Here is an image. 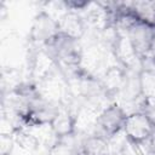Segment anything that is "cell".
<instances>
[{"label":"cell","instance_id":"obj_2","mask_svg":"<svg viewBox=\"0 0 155 155\" xmlns=\"http://www.w3.org/2000/svg\"><path fill=\"white\" fill-rule=\"evenodd\" d=\"M126 117L127 114L124 108L116 102L111 103L99 113L94 134L102 136L107 139L114 137L115 134L122 132Z\"/></svg>","mask_w":155,"mask_h":155},{"label":"cell","instance_id":"obj_13","mask_svg":"<svg viewBox=\"0 0 155 155\" xmlns=\"http://www.w3.org/2000/svg\"><path fill=\"white\" fill-rule=\"evenodd\" d=\"M154 28H155V21H154Z\"/></svg>","mask_w":155,"mask_h":155},{"label":"cell","instance_id":"obj_6","mask_svg":"<svg viewBox=\"0 0 155 155\" xmlns=\"http://www.w3.org/2000/svg\"><path fill=\"white\" fill-rule=\"evenodd\" d=\"M126 80V69L120 64H113L105 69L99 78L103 91L110 97H116Z\"/></svg>","mask_w":155,"mask_h":155},{"label":"cell","instance_id":"obj_10","mask_svg":"<svg viewBox=\"0 0 155 155\" xmlns=\"http://www.w3.org/2000/svg\"><path fill=\"white\" fill-rule=\"evenodd\" d=\"M139 90L144 99L155 98V70L140 69L139 71Z\"/></svg>","mask_w":155,"mask_h":155},{"label":"cell","instance_id":"obj_3","mask_svg":"<svg viewBox=\"0 0 155 155\" xmlns=\"http://www.w3.org/2000/svg\"><path fill=\"white\" fill-rule=\"evenodd\" d=\"M154 128L155 125L143 111H136L127 115L122 132L130 143L140 145L150 139Z\"/></svg>","mask_w":155,"mask_h":155},{"label":"cell","instance_id":"obj_9","mask_svg":"<svg viewBox=\"0 0 155 155\" xmlns=\"http://www.w3.org/2000/svg\"><path fill=\"white\" fill-rule=\"evenodd\" d=\"M130 6L138 19L154 25L155 21V1H133Z\"/></svg>","mask_w":155,"mask_h":155},{"label":"cell","instance_id":"obj_7","mask_svg":"<svg viewBox=\"0 0 155 155\" xmlns=\"http://www.w3.org/2000/svg\"><path fill=\"white\" fill-rule=\"evenodd\" d=\"M50 125L58 139L71 136L75 133V113L67 105H61Z\"/></svg>","mask_w":155,"mask_h":155},{"label":"cell","instance_id":"obj_1","mask_svg":"<svg viewBox=\"0 0 155 155\" xmlns=\"http://www.w3.org/2000/svg\"><path fill=\"white\" fill-rule=\"evenodd\" d=\"M58 34L59 28L57 19L47 11L41 10L33 19L29 31V42L35 47H45Z\"/></svg>","mask_w":155,"mask_h":155},{"label":"cell","instance_id":"obj_12","mask_svg":"<svg viewBox=\"0 0 155 155\" xmlns=\"http://www.w3.org/2000/svg\"><path fill=\"white\" fill-rule=\"evenodd\" d=\"M142 111L155 125V98H153V99H144L143 107H142Z\"/></svg>","mask_w":155,"mask_h":155},{"label":"cell","instance_id":"obj_5","mask_svg":"<svg viewBox=\"0 0 155 155\" xmlns=\"http://www.w3.org/2000/svg\"><path fill=\"white\" fill-rule=\"evenodd\" d=\"M57 22H58L59 33L69 38H73L75 40L80 41L87 33V25L79 12L65 11L57 19Z\"/></svg>","mask_w":155,"mask_h":155},{"label":"cell","instance_id":"obj_11","mask_svg":"<svg viewBox=\"0 0 155 155\" xmlns=\"http://www.w3.org/2000/svg\"><path fill=\"white\" fill-rule=\"evenodd\" d=\"M63 4L68 11H74V12L81 13L90 5V1H86V0H63Z\"/></svg>","mask_w":155,"mask_h":155},{"label":"cell","instance_id":"obj_8","mask_svg":"<svg viewBox=\"0 0 155 155\" xmlns=\"http://www.w3.org/2000/svg\"><path fill=\"white\" fill-rule=\"evenodd\" d=\"M80 155H110L109 140L97 134L85 136L81 142Z\"/></svg>","mask_w":155,"mask_h":155},{"label":"cell","instance_id":"obj_4","mask_svg":"<svg viewBox=\"0 0 155 155\" xmlns=\"http://www.w3.org/2000/svg\"><path fill=\"white\" fill-rule=\"evenodd\" d=\"M125 35L128 38L138 57L142 58L147 56L150 51L154 36H155V28L149 23H145L143 21H137L127 30Z\"/></svg>","mask_w":155,"mask_h":155}]
</instances>
